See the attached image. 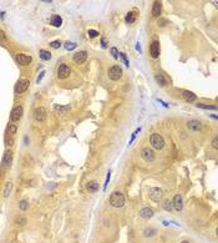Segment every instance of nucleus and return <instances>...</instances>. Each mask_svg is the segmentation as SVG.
<instances>
[{
    "instance_id": "nucleus-1",
    "label": "nucleus",
    "mask_w": 218,
    "mask_h": 243,
    "mask_svg": "<svg viewBox=\"0 0 218 243\" xmlns=\"http://www.w3.org/2000/svg\"><path fill=\"white\" fill-rule=\"evenodd\" d=\"M110 203L112 207H116V208H120L125 205V196L122 192L120 191H115L111 193L110 196Z\"/></svg>"
},
{
    "instance_id": "nucleus-2",
    "label": "nucleus",
    "mask_w": 218,
    "mask_h": 243,
    "mask_svg": "<svg viewBox=\"0 0 218 243\" xmlns=\"http://www.w3.org/2000/svg\"><path fill=\"white\" fill-rule=\"evenodd\" d=\"M150 143L156 150H162L165 147V140L158 133H152L150 136Z\"/></svg>"
},
{
    "instance_id": "nucleus-3",
    "label": "nucleus",
    "mask_w": 218,
    "mask_h": 243,
    "mask_svg": "<svg viewBox=\"0 0 218 243\" xmlns=\"http://www.w3.org/2000/svg\"><path fill=\"white\" fill-rule=\"evenodd\" d=\"M109 77L112 81H117L122 77V69L119 65H114L109 69Z\"/></svg>"
},
{
    "instance_id": "nucleus-4",
    "label": "nucleus",
    "mask_w": 218,
    "mask_h": 243,
    "mask_svg": "<svg viewBox=\"0 0 218 243\" xmlns=\"http://www.w3.org/2000/svg\"><path fill=\"white\" fill-rule=\"evenodd\" d=\"M71 74V69H70V66H68L66 64H61L59 67H58V77L59 79H66V77H69Z\"/></svg>"
},
{
    "instance_id": "nucleus-5",
    "label": "nucleus",
    "mask_w": 218,
    "mask_h": 243,
    "mask_svg": "<svg viewBox=\"0 0 218 243\" xmlns=\"http://www.w3.org/2000/svg\"><path fill=\"white\" fill-rule=\"evenodd\" d=\"M15 60H16V63H18L19 65L21 66H26V65H29L31 61H32V58L30 55H25V54H18L15 56Z\"/></svg>"
},
{
    "instance_id": "nucleus-6",
    "label": "nucleus",
    "mask_w": 218,
    "mask_h": 243,
    "mask_svg": "<svg viewBox=\"0 0 218 243\" xmlns=\"http://www.w3.org/2000/svg\"><path fill=\"white\" fill-rule=\"evenodd\" d=\"M23 106H15L13 111H12V114H10V120H12L13 122H16V121H19L21 116H23Z\"/></svg>"
},
{
    "instance_id": "nucleus-7",
    "label": "nucleus",
    "mask_w": 218,
    "mask_h": 243,
    "mask_svg": "<svg viewBox=\"0 0 218 243\" xmlns=\"http://www.w3.org/2000/svg\"><path fill=\"white\" fill-rule=\"evenodd\" d=\"M141 156H142V159L147 162H152L155 160V152L150 147H143L141 150Z\"/></svg>"
},
{
    "instance_id": "nucleus-8",
    "label": "nucleus",
    "mask_w": 218,
    "mask_h": 243,
    "mask_svg": "<svg viewBox=\"0 0 218 243\" xmlns=\"http://www.w3.org/2000/svg\"><path fill=\"white\" fill-rule=\"evenodd\" d=\"M34 118L39 122H42L45 121L46 118V110L44 107H36L35 111H34Z\"/></svg>"
},
{
    "instance_id": "nucleus-9",
    "label": "nucleus",
    "mask_w": 218,
    "mask_h": 243,
    "mask_svg": "<svg viewBox=\"0 0 218 243\" xmlns=\"http://www.w3.org/2000/svg\"><path fill=\"white\" fill-rule=\"evenodd\" d=\"M150 54H151V56H152L153 59H156V58H158V56H160V43L157 40H155L152 44H151Z\"/></svg>"
},
{
    "instance_id": "nucleus-10",
    "label": "nucleus",
    "mask_w": 218,
    "mask_h": 243,
    "mask_svg": "<svg viewBox=\"0 0 218 243\" xmlns=\"http://www.w3.org/2000/svg\"><path fill=\"white\" fill-rule=\"evenodd\" d=\"M161 196H162V191L157 187H152L150 188V198L155 201V202H158L161 200Z\"/></svg>"
},
{
    "instance_id": "nucleus-11",
    "label": "nucleus",
    "mask_w": 218,
    "mask_h": 243,
    "mask_svg": "<svg viewBox=\"0 0 218 243\" xmlns=\"http://www.w3.org/2000/svg\"><path fill=\"white\" fill-rule=\"evenodd\" d=\"M29 87V80H20L15 86V92L16 94H21L27 90Z\"/></svg>"
},
{
    "instance_id": "nucleus-12",
    "label": "nucleus",
    "mask_w": 218,
    "mask_h": 243,
    "mask_svg": "<svg viewBox=\"0 0 218 243\" xmlns=\"http://www.w3.org/2000/svg\"><path fill=\"white\" fill-rule=\"evenodd\" d=\"M172 206H173V208H175L176 211H178V212H180L182 208H183V201H182L181 195H176V196H175V198H173V201H172Z\"/></svg>"
},
{
    "instance_id": "nucleus-13",
    "label": "nucleus",
    "mask_w": 218,
    "mask_h": 243,
    "mask_svg": "<svg viewBox=\"0 0 218 243\" xmlns=\"http://www.w3.org/2000/svg\"><path fill=\"white\" fill-rule=\"evenodd\" d=\"M13 162V151L12 150H6L4 154V157H3V163L5 167H10Z\"/></svg>"
},
{
    "instance_id": "nucleus-14",
    "label": "nucleus",
    "mask_w": 218,
    "mask_h": 243,
    "mask_svg": "<svg viewBox=\"0 0 218 243\" xmlns=\"http://www.w3.org/2000/svg\"><path fill=\"white\" fill-rule=\"evenodd\" d=\"M86 59H87V53L86 51H79V53H76L74 55V61L76 64H79V65L85 63Z\"/></svg>"
},
{
    "instance_id": "nucleus-15",
    "label": "nucleus",
    "mask_w": 218,
    "mask_h": 243,
    "mask_svg": "<svg viewBox=\"0 0 218 243\" xmlns=\"http://www.w3.org/2000/svg\"><path fill=\"white\" fill-rule=\"evenodd\" d=\"M187 127L191 130V131H199V130L202 128V125H201V122L197 120H189L187 122Z\"/></svg>"
},
{
    "instance_id": "nucleus-16",
    "label": "nucleus",
    "mask_w": 218,
    "mask_h": 243,
    "mask_svg": "<svg viewBox=\"0 0 218 243\" xmlns=\"http://www.w3.org/2000/svg\"><path fill=\"white\" fill-rule=\"evenodd\" d=\"M140 216H141L142 218L148 219V218H151L153 216V210H152V208H148V207H145V208H142V210L140 211Z\"/></svg>"
},
{
    "instance_id": "nucleus-17",
    "label": "nucleus",
    "mask_w": 218,
    "mask_h": 243,
    "mask_svg": "<svg viewBox=\"0 0 218 243\" xmlns=\"http://www.w3.org/2000/svg\"><path fill=\"white\" fill-rule=\"evenodd\" d=\"M182 96L184 97V100L187 101V102H193V101L197 99L196 97V95L193 94V92H191V91H187V90H183L182 91Z\"/></svg>"
},
{
    "instance_id": "nucleus-18",
    "label": "nucleus",
    "mask_w": 218,
    "mask_h": 243,
    "mask_svg": "<svg viewBox=\"0 0 218 243\" xmlns=\"http://www.w3.org/2000/svg\"><path fill=\"white\" fill-rule=\"evenodd\" d=\"M86 190L90 192V193H94V192H96L99 190V183L96 181H90V182L86 183Z\"/></svg>"
},
{
    "instance_id": "nucleus-19",
    "label": "nucleus",
    "mask_w": 218,
    "mask_h": 243,
    "mask_svg": "<svg viewBox=\"0 0 218 243\" xmlns=\"http://www.w3.org/2000/svg\"><path fill=\"white\" fill-rule=\"evenodd\" d=\"M162 11V5L160 1H155L153 3V8H152V15L155 16V18H157V16H160Z\"/></svg>"
},
{
    "instance_id": "nucleus-20",
    "label": "nucleus",
    "mask_w": 218,
    "mask_h": 243,
    "mask_svg": "<svg viewBox=\"0 0 218 243\" xmlns=\"http://www.w3.org/2000/svg\"><path fill=\"white\" fill-rule=\"evenodd\" d=\"M51 24H53L55 27H60L61 24H63V19H61V16H59V15H53V16H51Z\"/></svg>"
},
{
    "instance_id": "nucleus-21",
    "label": "nucleus",
    "mask_w": 218,
    "mask_h": 243,
    "mask_svg": "<svg viewBox=\"0 0 218 243\" xmlns=\"http://www.w3.org/2000/svg\"><path fill=\"white\" fill-rule=\"evenodd\" d=\"M155 79H156V81H157L158 85H161V86H166V84H167V80L165 79V76L160 74V72H157V74H155Z\"/></svg>"
},
{
    "instance_id": "nucleus-22",
    "label": "nucleus",
    "mask_w": 218,
    "mask_h": 243,
    "mask_svg": "<svg viewBox=\"0 0 218 243\" xmlns=\"http://www.w3.org/2000/svg\"><path fill=\"white\" fill-rule=\"evenodd\" d=\"M39 56H40V59L44 60V61H47V60L51 59V54H50L49 51H46V50H44V49H41L40 51H39Z\"/></svg>"
},
{
    "instance_id": "nucleus-23",
    "label": "nucleus",
    "mask_w": 218,
    "mask_h": 243,
    "mask_svg": "<svg viewBox=\"0 0 218 243\" xmlns=\"http://www.w3.org/2000/svg\"><path fill=\"white\" fill-rule=\"evenodd\" d=\"M136 20V13H133V11H130V13L126 14V18H125V21L127 22V24H132V22H135Z\"/></svg>"
},
{
    "instance_id": "nucleus-24",
    "label": "nucleus",
    "mask_w": 218,
    "mask_h": 243,
    "mask_svg": "<svg viewBox=\"0 0 218 243\" xmlns=\"http://www.w3.org/2000/svg\"><path fill=\"white\" fill-rule=\"evenodd\" d=\"M12 190H13V183H12V182H6V185H5V188H4V193H3V196L5 197V198H6V197H9Z\"/></svg>"
},
{
    "instance_id": "nucleus-25",
    "label": "nucleus",
    "mask_w": 218,
    "mask_h": 243,
    "mask_svg": "<svg viewBox=\"0 0 218 243\" xmlns=\"http://www.w3.org/2000/svg\"><path fill=\"white\" fill-rule=\"evenodd\" d=\"M55 110H56L58 112H60V114H64V112L70 110V106H59V105H56L55 106Z\"/></svg>"
},
{
    "instance_id": "nucleus-26",
    "label": "nucleus",
    "mask_w": 218,
    "mask_h": 243,
    "mask_svg": "<svg viewBox=\"0 0 218 243\" xmlns=\"http://www.w3.org/2000/svg\"><path fill=\"white\" fill-rule=\"evenodd\" d=\"M163 208H165L166 211L171 212V211H172V208H173V206H172V201H170V200H166V201L163 202Z\"/></svg>"
},
{
    "instance_id": "nucleus-27",
    "label": "nucleus",
    "mask_w": 218,
    "mask_h": 243,
    "mask_svg": "<svg viewBox=\"0 0 218 243\" xmlns=\"http://www.w3.org/2000/svg\"><path fill=\"white\" fill-rule=\"evenodd\" d=\"M16 126L14 125V123H10V126H9V128H8V136H14V133L16 132Z\"/></svg>"
},
{
    "instance_id": "nucleus-28",
    "label": "nucleus",
    "mask_w": 218,
    "mask_h": 243,
    "mask_svg": "<svg viewBox=\"0 0 218 243\" xmlns=\"http://www.w3.org/2000/svg\"><path fill=\"white\" fill-rule=\"evenodd\" d=\"M197 107H201V109H206V110H216L214 105H204V104H197Z\"/></svg>"
},
{
    "instance_id": "nucleus-29",
    "label": "nucleus",
    "mask_w": 218,
    "mask_h": 243,
    "mask_svg": "<svg viewBox=\"0 0 218 243\" xmlns=\"http://www.w3.org/2000/svg\"><path fill=\"white\" fill-rule=\"evenodd\" d=\"M143 233H145V236H146V237H152L156 233V229L155 228H146Z\"/></svg>"
},
{
    "instance_id": "nucleus-30",
    "label": "nucleus",
    "mask_w": 218,
    "mask_h": 243,
    "mask_svg": "<svg viewBox=\"0 0 218 243\" xmlns=\"http://www.w3.org/2000/svg\"><path fill=\"white\" fill-rule=\"evenodd\" d=\"M87 35H88V37H90V39H94V37L99 36V31L94 30V29H90V30L87 31Z\"/></svg>"
},
{
    "instance_id": "nucleus-31",
    "label": "nucleus",
    "mask_w": 218,
    "mask_h": 243,
    "mask_svg": "<svg viewBox=\"0 0 218 243\" xmlns=\"http://www.w3.org/2000/svg\"><path fill=\"white\" fill-rule=\"evenodd\" d=\"M50 46L54 48V49H59V48L61 46V41H60V40H55V41H53V43H50Z\"/></svg>"
},
{
    "instance_id": "nucleus-32",
    "label": "nucleus",
    "mask_w": 218,
    "mask_h": 243,
    "mask_svg": "<svg viewBox=\"0 0 218 243\" xmlns=\"http://www.w3.org/2000/svg\"><path fill=\"white\" fill-rule=\"evenodd\" d=\"M19 207H20L21 211H25L26 208H27V202H26V201H20V202H19Z\"/></svg>"
},
{
    "instance_id": "nucleus-33",
    "label": "nucleus",
    "mask_w": 218,
    "mask_h": 243,
    "mask_svg": "<svg viewBox=\"0 0 218 243\" xmlns=\"http://www.w3.org/2000/svg\"><path fill=\"white\" fill-rule=\"evenodd\" d=\"M65 48L68 49V50H72V49H75L76 48V44L75 43H70V41H68L65 44Z\"/></svg>"
},
{
    "instance_id": "nucleus-34",
    "label": "nucleus",
    "mask_w": 218,
    "mask_h": 243,
    "mask_svg": "<svg viewBox=\"0 0 218 243\" xmlns=\"http://www.w3.org/2000/svg\"><path fill=\"white\" fill-rule=\"evenodd\" d=\"M18 224H21V226H24L25 223H26V218L25 217H18L16 218V221H15Z\"/></svg>"
},
{
    "instance_id": "nucleus-35",
    "label": "nucleus",
    "mask_w": 218,
    "mask_h": 243,
    "mask_svg": "<svg viewBox=\"0 0 218 243\" xmlns=\"http://www.w3.org/2000/svg\"><path fill=\"white\" fill-rule=\"evenodd\" d=\"M212 147H213L214 150L218 149V138H217V137H214L213 141H212Z\"/></svg>"
},
{
    "instance_id": "nucleus-36",
    "label": "nucleus",
    "mask_w": 218,
    "mask_h": 243,
    "mask_svg": "<svg viewBox=\"0 0 218 243\" xmlns=\"http://www.w3.org/2000/svg\"><path fill=\"white\" fill-rule=\"evenodd\" d=\"M111 54H112V56H114L115 59L119 58V53H117V49H116V48H112V49H111Z\"/></svg>"
},
{
    "instance_id": "nucleus-37",
    "label": "nucleus",
    "mask_w": 218,
    "mask_h": 243,
    "mask_svg": "<svg viewBox=\"0 0 218 243\" xmlns=\"http://www.w3.org/2000/svg\"><path fill=\"white\" fill-rule=\"evenodd\" d=\"M120 56L122 58V60H124V63H125V65L126 66H128V61H127V59H126V56H125V54L124 53H120Z\"/></svg>"
},
{
    "instance_id": "nucleus-38",
    "label": "nucleus",
    "mask_w": 218,
    "mask_h": 243,
    "mask_svg": "<svg viewBox=\"0 0 218 243\" xmlns=\"http://www.w3.org/2000/svg\"><path fill=\"white\" fill-rule=\"evenodd\" d=\"M44 74H45V72H41V75H39V77H37V82H40V80H41V79H42V76H44Z\"/></svg>"
},
{
    "instance_id": "nucleus-39",
    "label": "nucleus",
    "mask_w": 218,
    "mask_h": 243,
    "mask_svg": "<svg viewBox=\"0 0 218 243\" xmlns=\"http://www.w3.org/2000/svg\"><path fill=\"white\" fill-rule=\"evenodd\" d=\"M101 45H102V48H106V40H105V39H102V40H101Z\"/></svg>"
},
{
    "instance_id": "nucleus-40",
    "label": "nucleus",
    "mask_w": 218,
    "mask_h": 243,
    "mask_svg": "<svg viewBox=\"0 0 218 243\" xmlns=\"http://www.w3.org/2000/svg\"><path fill=\"white\" fill-rule=\"evenodd\" d=\"M181 243H189V242H188V241H182Z\"/></svg>"
}]
</instances>
